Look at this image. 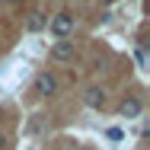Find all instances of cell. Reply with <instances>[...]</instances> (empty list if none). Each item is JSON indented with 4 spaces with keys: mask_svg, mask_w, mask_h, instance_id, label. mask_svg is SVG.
I'll return each instance as SVG.
<instances>
[{
    "mask_svg": "<svg viewBox=\"0 0 150 150\" xmlns=\"http://www.w3.org/2000/svg\"><path fill=\"white\" fill-rule=\"evenodd\" d=\"M48 29H51L54 38H67V35L74 32V16H70V13H58V16L48 23Z\"/></svg>",
    "mask_w": 150,
    "mask_h": 150,
    "instance_id": "obj_1",
    "label": "cell"
},
{
    "mask_svg": "<svg viewBox=\"0 0 150 150\" xmlns=\"http://www.w3.org/2000/svg\"><path fill=\"white\" fill-rule=\"evenodd\" d=\"M35 93H38V96H54V93H58V77H54L51 70H42V74L35 77Z\"/></svg>",
    "mask_w": 150,
    "mask_h": 150,
    "instance_id": "obj_2",
    "label": "cell"
},
{
    "mask_svg": "<svg viewBox=\"0 0 150 150\" xmlns=\"http://www.w3.org/2000/svg\"><path fill=\"white\" fill-rule=\"evenodd\" d=\"M141 109H144V105H141V99H137V96H125V99H121V105H118L121 118H137V115H141Z\"/></svg>",
    "mask_w": 150,
    "mask_h": 150,
    "instance_id": "obj_3",
    "label": "cell"
},
{
    "mask_svg": "<svg viewBox=\"0 0 150 150\" xmlns=\"http://www.w3.org/2000/svg\"><path fill=\"white\" fill-rule=\"evenodd\" d=\"M51 58H54V61H70V58H74V42L58 38V42H54V48H51Z\"/></svg>",
    "mask_w": 150,
    "mask_h": 150,
    "instance_id": "obj_4",
    "label": "cell"
},
{
    "mask_svg": "<svg viewBox=\"0 0 150 150\" xmlns=\"http://www.w3.org/2000/svg\"><path fill=\"white\" fill-rule=\"evenodd\" d=\"M83 102H86L90 109H102V105H105V93L99 90V86H93V90H86V96H83Z\"/></svg>",
    "mask_w": 150,
    "mask_h": 150,
    "instance_id": "obj_5",
    "label": "cell"
},
{
    "mask_svg": "<svg viewBox=\"0 0 150 150\" xmlns=\"http://www.w3.org/2000/svg\"><path fill=\"white\" fill-rule=\"evenodd\" d=\"M45 23H48V19H45L42 13H32L29 19H26V29H29V32H38V29H45Z\"/></svg>",
    "mask_w": 150,
    "mask_h": 150,
    "instance_id": "obj_6",
    "label": "cell"
},
{
    "mask_svg": "<svg viewBox=\"0 0 150 150\" xmlns=\"http://www.w3.org/2000/svg\"><path fill=\"white\" fill-rule=\"evenodd\" d=\"M134 58H137V64H141V67L147 64V54H144V48H137V51H134Z\"/></svg>",
    "mask_w": 150,
    "mask_h": 150,
    "instance_id": "obj_7",
    "label": "cell"
},
{
    "mask_svg": "<svg viewBox=\"0 0 150 150\" xmlns=\"http://www.w3.org/2000/svg\"><path fill=\"white\" fill-rule=\"evenodd\" d=\"M109 137L112 141H121V128H109Z\"/></svg>",
    "mask_w": 150,
    "mask_h": 150,
    "instance_id": "obj_8",
    "label": "cell"
}]
</instances>
